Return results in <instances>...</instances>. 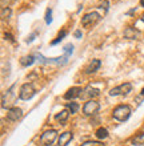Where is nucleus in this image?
<instances>
[{
  "instance_id": "9b49d317",
  "label": "nucleus",
  "mask_w": 144,
  "mask_h": 146,
  "mask_svg": "<svg viewBox=\"0 0 144 146\" xmlns=\"http://www.w3.org/2000/svg\"><path fill=\"white\" fill-rule=\"evenodd\" d=\"M99 96V89H95L92 88V86H87L86 89H83L82 92V98H90V100H92L94 97Z\"/></svg>"
},
{
  "instance_id": "20e7f679",
  "label": "nucleus",
  "mask_w": 144,
  "mask_h": 146,
  "mask_svg": "<svg viewBox=\"0 0 144 146\" xmlns=\"http://www.w3.org/2000/svg\"><path fill=\"white\" fill-rule=\"evenodd\" d=\"M129 92H132V84L131 82H124V84L119 85V86H115L109 90V94L111 96H125L128 94Z\"/></svg>"
},
{
  "instance_id": "393cba45",
  "label": "nucleus",
  "mask_w": 144,
  "mask_h": 146,
  "mask_svg": "<svg viewBox=\"0 0 144 146\" xmlns=\"http://www.w3.org/2000/svg\"><path fill=\"white\" fill-rule=\"evenodd\" d=\"M107 5H108V3H107V0H104V1H103V3L100 4V8H104L105 11H107V8H108Z\"/></svg>"
},
{
  "instance_id": "39448f33",
  "label": "nucleus",
  "mask_w": 144,
  "mask_h": 146,
  "mask_svg": "<svg viewBox=\"0 0 144 146\" xmlns=\"http://www.w3.org/2000/svg\"><path fill=\"white\" fill-rule=\"evenodd\" d=\"M15 85H12L11 88L7 90V93H4L1 96V108H11V105L15 102Z\"/></svg>"
},
{
  "instance_id": "412c9836",
  "label": "nucleus",
  "mask_w": 144,
  "mask_h": 146,
  "mask_svg": "<svg viewBox=\"0 0 144 146\" xmlns=\"http://www.w3.org/2000/svg\"><path fill=\"white\" fill-rule=\"evenodd\" d=\"M82 146H104L101 142L99 141H86V142H83Z\"/></svg>"
},
{
  "instance_id": "6e6552de",
  "label": "nucleus",
  "mask_w": 144,
  "mask_h": 146,
  "mask_svg": "<svg viewBox=\"0 0 144 146\" xmlns=\"http://www.w3.org/2000/svg\"><path fill=\"white\" fill-rule=\"evenodd\" d=\"M21 115H23V110H21V109L17 108V106H12V108L8 109L7 119L11 121V122H15V121L21 118Z\"/></svg>"
},
{
  "instance_id": "9d476101",
  "label": "nucleus",
  "mask_w": 144,
  "mask_h": 146,
  "mask_svg": "<svg viewBox=\"0 0 144 146\" xmlns=\"http://www.w3.org/2000/svg\"><path fill=\"white\" fill-rule=\"evenodd\" d=\"M74 138V134H72V131H64L60 134L58 139V145L59 146H67L68 143L71 142V139Z\"/></svg>"
},
{
  "instance_id": "bb28decb",
  "label": "nucleus",
  "mask_w": 144,
  "mask_h": 146,
  "mask_svg": "<svg viewBox=\"0 0 144 146\" xmlns=\"http://www.w3.org/2000/svg\"><path fill=\"white\" fill-rule=\"evenodd\" d=\"M140 94H141V96H143V97H144V88H143V89H141V93H140Z\"/></svg>"
},
{
  "instance_id": "a211bd4d",
  "label": "nucleus",
  "mask_w": 144,
  "mask_h": 146,
  "mask_svg": "<svg viewBox=\"0 0 144 146\" xmlns=\"http://www.w3.org/2000/svg\"><path fill=\"white\" fill-rule=\"evenodd\" d=\"M67 109L70 110L71 114H75V113L79 110V104L78 102H68V104H67Z\"/></svg>"
},
{
  "instance_id": "b1692460",
  "label": "nucleus",
  "mask_w": 144,
  "mask_h": 146,
  "mask_svg": "<svg viewBox=\"0 0 144 146\" xmlns=\"http://www.w3.org/2000/svg\"><path fill=\"white\" fill-rule=\"evenodd\" d=\"M35 36H36V32H33V33H32V35L27 38V42H31V41H33V38H35Z\"/></svg>"
},
{
  "instance_id": "dca6fc26",
  "label": "nucleus",
  "mask_w": 144,
  "mask_h": 146,
  "mask_svg": "<svg viewBox=\"0 0 144 146\" xmlns=\"http://www.w3.org/2000/svg\"><path fill=\"white\" fill-rule=\"evenodd\" d=\"M95 135L97 137V139H105L108 137V130L105 129V127H99L95 133Z\"/></svg>"
},
{
  "instance_id": "f03ea898",
  "label": "nucleus",
  "mask_w": 144,
  "mask_h": 146,
  "mask_svg": "<svg viewBox=\"0 0 144 146\" xmlns=\"http://www.w3.org/2000/svg\"><path fill=\"white\" fill-rule=\"evenodd\" d=\"M36 94V89L35 86L32 84H23L20 86V90H19V98L20 100H24V101H28L31 100L32 97Z\"/></svg>"
},
{
  "instance_id": "2eb2a0df",
  "label": "nucleus",
  "mask_w": 144,
  "mask_h": 146,
  "mask_svg": "<svg viewBox=\"0 0 144 146\" xmlns=\"http://www.w3.org/2000/svg\"><path fill=\"white\" fill-rule=\"evenodd\" d=\"M33 62H35V56H32V54L24 56V57L20 58V64L23 66H29V65H32Z\"/></svg>"
},
{
  "instance_id": "0eeeda50",
  "label": "nucleus",
  "mask_w": 144,
  "mask_h": 146,
  "mask_svg": "<svg viewBox=\"0 0 144 146\" xmlns=\"http://www.w3.org/2000/svg\"><path fill=\"white\" fill-rule=\"evenodd\" d=\"M58 137V133L56 130H47L44 131L43 134L40 135V143L43 146H50L54 143V141Z\"/></svg>"
},
{
  "instance_id": "f8f14e48",
  "label": "nucleus",
  "mask_w": 144,
  "mask_h": 146,
  "mask_svg": "<svg viewBox=\"0 0 144 146\" xmlns=\"http://www.w3.org/2000/svg\"><path fill=\"white\" fill-rule=\"evenodd\" d=\"M101 65V62L100 60H97V58H95V60H92V61L88 64V65L86 66V69H84V73L86 74H91V73H95L99 68H100Z\"/></svg>"
},
{
  "instance_id": "423d86ee",
  "label": "nucleus",
  "mask_w": 144,
  "mask_h": 146,
  "mask_svg": "<svg viewBox=\"0 0 144 146\" xmlns=\"http://www.w3.org/2000/svg\"><path fill=\"white\" fill-rule=\"evenodd\" d=\"M100 109V104L95 100H88L83 106V113L86 115H94L96 114Z\"/></svg>"
},
{
  "instance_id": "7ed1b4c3",
  "label": "nucleus",
  "mask_w": 144,
  "mask_h": 146,
  "mask_svg": "<svg viewBox=\"0 0 144 146\" xmlns=\"http://www.w3.org/2000/svg\"><path fill=\"white\" fill-rule=\"evenodd\" d=\"M100 20V15L97 12H90V13H86L82 19V25L84 28H90L92 25H95L96 23H99Z\"/></svg>"
},
{
  "instance_id": "5701e85b",
  "label": "nucleus",
  "mask_w": 144,
  "mask_h": 146,
  "mask_svg": "<svg viewBox=\"0 0 144 146\" xmlns=\"http://www.w3.org/2000/svg\"><path fill=\"white\" fill-rule=\"evenodd\" d=\"M72 49H74V45H72V44H67V45L64 46V54L70 57L71 54H72Z\"/></svg>"
},
{
  "instance_id": "1a4fd4ad",
  "label": "nucleus",
  "mask_w": 144,
  "mask_h": 146,
  "mask_svg": "<svg viewBox=\"0 0 144 146\" xmlns=\"http://www.w3.org/2000/svg\"><path fill=\"white\" fill-rule=\"evenodd\" d=\"M82 92H83V89L80 86H72V88H70L64 93V98L66 100H75V98L82 96Z\"/></svg>"
},
{
  "instance_id": "f3484780",
  "label": "nucleus",
  "mask_w": 144,
  "mask_h": 146,
  "mask_svg": "<svg viewBox=\"0 0 144 146\" xmlns=\"http://www.w3.org/2000/svg\"><path fill=\"white\" fill-rule=\"evenodd\" d=\"M131 142L133 145H144V133H139L137 135H135L132 139H131Z\"/></svg>"
},
{
  "instance_id": "aec40b11",
  "label": "nucleus",
  "mask_w": 144,
  "mask_h": 146,
  "mask_svg": "<svg viewBox=\"0 0 144 146\" xmlns=\"http://www.w3.org/2000/svg\"><path fill=\"white\" fill-rule=\"evenodd\" d=\"M11 13H12V11H11V8H5V7H4V8H1V15H0V16H1V19H8V17H9V16H11Z\"/></svg>"
},
{
  "instance_id": "cd10ccee",
  "label": "nucleus",
  "mask_w": 144,
  "mask_h": 146,
  "mask_svg": "<svg viewBox=\"0 0 144 146\" xmlns=\"http://www.w3.org/2000/svg\"><path fill=\"white\" fill-rule=\"evenodd\" d=\"M140 4H141V5H143V7H144V0H140Z\"/></svg>"
},
{
  "instance_id": "f257e3e1",
  "label": "nucleus",
  "mask_w": 144,
  "mask_h": 146,
  "mask_svg": "<svg viewBox=\"0 0 144 146\" xmlns=\"http://www.w3.org/2000/svg\"><path fill=\"white\" fill-rule=\"evenodd\" d=\"M131 113H132V109H131L129 105L121 104L117 105L116 108L112 110V117L115 119H117V121H120V122H124V121H127L129 118Z\"/></svg>"
},
{
  "instance_id": "a878e982",
  "label": "nucleus",
  "mask_w": 144,
  "mask_h": 146,
  "mask_svg": "<svg viewBox=\"0 0 144 146\" xmlns=\"http://www.w3.org/2000/svg\"><path fill=\"white\" fill-rule=\"evenodd\" d=\"M74 35H75V37L80 38V37H82V32H80V31H79V29H78V31H75V33H74Z\"/></svg>"
},
{
  "instance_id": "6ab92c4d",
  "label": "nucleus",
  "mask_w": 144,
  "mask_h": 146,
  "mask_svg": "<svg viewBox=\"0 0 144 146\" xmlns=\"http://www.w3.org/2000/svg\"><path fill=\"white\" fill-rule=\"evenodd\" d=\"M66 36H67V31H62V32H60V33L58 35V37L55 38V40H54L52 42H51V44H52V45H56V44L62 41V40H63L64 37H66Z\"/></svg>"
},
{
  "instance_id": "4468645a",
  "label": "nucleus",
  "mask_w": 144,
  "mask_h": 146,
  "mask_svg": "<svg viewBox=\"0 0 144 146\" xmlns=\"http://www.w3.org/2000/svg\"><path fill=\"white\" fill-rule=\"evenodd\" d=\"M68 117H70V110L64 109V110H62L60 113H58V114L55 115V121H58L60 123H64L68 119Z\"/></svg>"
},
{
  "instance_id": "4be33fe9",
  "label": "nucleus",
  "mask_w": 144,
  "mask_h": 146,
  "mask_svg": "<svg viewBox=\"0 0 144 146\" xmlns=\"http://www.w3.org/2000/svg\"><path fill=\"white\" fill-rule=\"evenodd\" d=\"M46 23L47 24L52 23V9L51 8H47V11H46Z\"/></svg>"
},
{
  "instance_id": "c85d7f7f",
  "label": "nucleus",
  "mask_w": 144,
  "mask_h": 146,
  "mask_svg": "<svg viewBox=\"0 0 144 146\" xmlns=\"http://www.w3.org/2000/svg\"><path fill=\"white\" fill-rule=\"evenodd\" d=\"M141 20H143V21H144V13H143V16H141Z\"/></svg>"
},
{
  "instance_id": "ddd939ff",
  "label": "nucleus",
  "mask_w": 144,
  "mask_h": 146,
  "mask_svg": "<svg viewBox=\"0 0 144 146\" xmlns=\"http://www.w3.org/2000/svg\"><path fill=\"white\" fill-rule=\"evenodd\" d=\"M124 37L128 38V40H136V38L140 37V32L132 27H128V28H125V31H124Z\"/></svg>"
}]
</instances>
